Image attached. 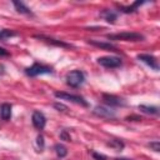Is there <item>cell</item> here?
I'll use <instances>...</instances> for the list:
<instances>
[{"label":"cell","instance_id":"cell-1","mask_svg":"<svg viewBox=\"0 0 160 160\" xmlns=\"http://www.w3.org/2000/svg\"><path fill=\"white\" fill-rule=\"evenodd\" d=\"M106 38L109 40H118V41H142L145 36L140 32H134V31H122L118 34H108Z\"/></svg>","mask_w":160,"mask_h":160},{"label":"cell","instance_id":"cell-2","mask_svg":"<svg viewBox=\"0 0 160 160\" xmlns=\"http://www.w3.org/2000/svg\"><path fill=\"white\" fill-rule=\"evenodd\" d=\"M85 75L80 70H72L66 75V84L71 88H79L84 84Z\"/></svg>","mask_w":160,"mask_h":160},{"label":"cell","instance_id":"cell-3","mask_svg":"<svg viewBox=\"0 0 160 160\" xmlns=\"http://www.w3.org/2000/svg\"><path fill=\"white\" fill-rule=\"evenodd\" d=\"M54 95H55L58 99H61V100H68V101H71V102L79 104V105L85 106V108H88V106H89L88 101H86V100H85L82 96H80V95H74V94L62 92V91H56Z\"/></svg>","mask_w":160,"mask_h":160},{"label":"cell","instance_id":"cell-4","mask_svg":"<svg viewBox=\"0 0 160 160\" xmlns=\"http://www.w3.org/2000/svg\"><path fill=\"white\" fill-rule=\"evenodd\" d=\"M25 72L28 76H38V75H42V74H51L52 69L50 66L46 65H41V64H32L30 68L25 69Z\"/></svg>","mask_w":160,"mask_h":160},{"label":"cell","instance_id":"cell-5","mask_svg":"<svg viewBox=\"0 0 160 160\" xmlns=\"http://www.w3.org/2000/svg\"><path fill=\"white\" fill-rule=\"evenodd\" d=\"M98 64L108 69H114L121 65V59L118 56H101L98 59Z\"/></svg>","mask_w":160,"mask_h":160},{"label":"cell","instance_id":"cell-6","mask_svg":"<svg viewBox=\"0 0 160 160\" xmlns=\"http://www.w3.org/2000/svg\"><path fill=\"white\" fill-rule=\"evenodd\" d=\"M102 100L106 105L109 106H125L126 102L124 99L116 96V95H110V94H102Z\"/></svg>","mask_w":160,"mask_h":160},{"label":"cell","instance_id":"cell-7","mask_svg":"<svg viewBox=\"0 0 160 160\" xmlns=\"http://www.w3.org/2000/svg\"><path fill=\"white\" fill-rule=\"evenodd\" d=\"M138 59L140 61H142L144 64H146L148 66H150L151 69L154 70H159V64H158V60L154 55H150V54H139L138 55Z\"/></svg>","mask_w":160,"mask_h":160},{"label":"cell","instance_id":"cell-8","mask_svg":"<svg viewBox=\"0 0 160 160\" xmlns=\"http://www.w3.org/2000/svg\"><path fill=\"white\" fill-rule=\"evenodd\" d=\"M92 112L96 115V116H100V118H105V119H112L115 118V111L109 109V108H105V106H96Z\"/></svg>","mask_w":160,"mask_h":160},{"label":"cell","instance_id":"cell-9","mask_svg":"<svg viewBox=\"0 0 160 160\" xmlns=\"http://www.w3.org/2000/svg\"><path fill=\"white\" fill-rule=\"evenodd\" d=\"M45 124H46V118L44 116V114L40 111H34L32 112V125L36 129L42 130L45 128Z\"/></svg>","mask_w":160,"mask_h":160},{"label":"cell","instance_id":"cell-10","mask_svg":"<svg viewBox=\"0 0 160 160\" xmlns=\"http://www.w3.org/2000/svg\"><path fill=\"white\" fill-rule=\"evenodd\" d=\"M88 42L92 46H96V48H100V49H104V50H110V51H118V48L115 45H112L111 42H104V41H99V40H94V39H90L88 40Z\"/></svg>","mask_w":160,"mask_h":160},{"label":"cell","instance_id":"cell-11","mask_svg":"<svg viewBox=\"0 0 160 160\" xmlns=\"http://www.w3.org/2000/svg\"><path fill=\"white\" fill-rule=\"evenodd\" d=\"M100 16L104 18L110 24H114L115 20L118 19V12L115 10H110V9H104L101 12H100Z\"/></svg>","mask_w":160,"mask_h":160},{"label":"cell","instance_id":"cell-12","mask_svg":"<svg viewBox=\"0 0 160 160\" xmlns=\"http://www.w3.org/2000/svg\"><path fill=\"white\" fill-rule=\"evenodd\" d=\"M35 38L38 39H41V40H45L48 41L49 44H52V45H56V46H62V48H71L70 44H66L61 40H56V39H52V38H48V36H42V35H35Z\"/></svg>","mask_w":160,"mask_h":160},{"label":"cell","instance_id":"cell-13","mask_svg":"<svg viewBox=\"0 0 160 160\" xmlns=\"http://www.w3.org/2000/svg\"><path fill=\"white\" fill-rule=\"evenodd\" d=\"M0 116L2 120H9L11 118V105L5 102L0 106Z\"/></svg>","mask_w":160,"mask_h":160},{"label":"cell","instance_id":"cell-14","mask_svg":"<svg viewBox=\"0 0 160 160\" xmlns=\"http://www.w3.org/2000/svg\"><path fill=\"white\" fill-rule=\"evenodd\" d=\"M12 5L15 6V9H16V11L18 12H20V14H25V15H32V12H31V10L24 4V2H21V1H12Z\"/></svg>","mask_w":160,"mask_h":160},{"label":"cell","instance_id":"cell-15","mask_svg":"<svg viewBox=\"0 0 160 160\" xmlns=\"http://www.w3.org/2000/svg\"><path fill=\"white\" fill-rule=\"evenodd\" d=\"M142 4H145L144 1H135L132 5H130V6H119V10L121 11V12H125V14H130V12H134V11H136V9L140 6V5H142Z\"/></svg>","mask_w":160,"mask_h":160},{"label":"cell","instance_id":"cell-16","mask_svg":"<svg viewBox=\"0 0 160 160\" xmlns=\"http://www.w3.org/2000/svg\"><path fill=\"white\" fill-rule=\"evenodd\" d=\"M139 110H141L145 114H151V115H158L159 114V108L158 106H149V105H139Z\"/></svg>","mask_w":160,"mask_h":160},{"label":"cell","instance_id":"cell-17","mask_svg":"<svg viewBox=\"0 0 160 160\" xmlns=\"http://www.w3.org/2000/svg\"><path fill=\"white\" fill-rule=\"evenodd\" d=\"M108 146L114 148L116 151H120V150L124 149V142H122L121 140H119V139H112V140H110V141L108 142Z\"/></svg>","mask_w":160,"mask_h":160},{"label":"cell","instance_id":"cell-18","mask_svg":"<svg viewBox=\"0 0 160 160\" xmlns=\"http://www.w3.org/2000/svg\"><path fill=\"white\" fill-rule=\"evenodd\" d=\"M54 149H55V152H56V155L59 158H65L68 155V149L64 145H61V144H56L54 146Z\"/></svg>","mask_w":160,"mask_h":160},{"label":"cell","instance_id":"cell-19","mask_svg":"<svg viewBox=\"0 0 160 160\" xmlns=\"http://www.w3.org/2000/svg\"><path fill=\"white\" fill-rule=\"evenodd\" d=\"M12 36H16V32H15V31L9 30V29L0 30V40H6V39L12 38Z\"/></svg>","mask_w":160,"mask_h":160},{"label":"cell","instance_id":"cell-20","mask_svg":"<svg viewBox=\"0 0 160 160\" xmlns=\"http://www.w3.org/2000/svg\"><path fill=\"white\" fill-rule=\"evenodd\" d=\"M36 144H38V148L40 149V151L44 149V136L42 135H38L36 138Z\"/></svg>","mask_w":160,"mask_h":160},{"label":"cell","instance_id":"cell-21","mask_svg":"<svg viewBox=\"0 0 160 160\" xmlns=\"http://www.w3.org/2000/svg\"><path fill=\"white\" fill-rule=\"evenodd\" d=\"M149 146L154 150V151H160V142L156 140V141H151L149 142Z\"/></svg>","mask_w":160,"mask_h":160},{"label":"cell","instance_id":"cell-22","mask_svg":"<svg viewBox=\"0 0 160 160\" xmlns=\"http://www.w3.org/2000/svg\"><path fill=\"white\" fill-rule=\"evenodd\" d=\"M60 139H61V140H65V141H70V140H71V138H70V135L68 134L66 130H62V131L60 132Z\"/></svg>","mask_w":160,"mask_h":160},{"label":"cell","instance_id":"cell-23","mask_svg":"<svg viewBox=\"0 0 160 160\" xmlns=\"http://www.w3.org/2000/svg\"><path fill=\"white\" fill-rule=\"evenodd\" d=\"M91 155L95 160H106V156L105 155H101V154H98L95 151H91Z\"/></svg>","mask_w":160,"mask_h":160},{"label":"cell","instance_id":"cell-24","mask_svg":"<svg viewBox=\"0 0 160 160\" xmlns=\"http://www.w3.org/2000/svg\"><path fill=\"white\" fill-rule=\"evenodd\" d=\"M54 108H55V109H58L59 111H66V110H68V108H66L65 105L59 104V102H55V104H54Z\"/></svg>","mask_w":160,"mask_h":160},{"label":"cell","instance_id":"cell-25","mask_svg":"<svg viewBox=\"0 0 160 160\" xmlns=\"http://www.w3.org/2000/svg\"><path fill=\"white\" fill-rule=\"evenodd\" d=\"M126 120H131V121H139V120H141V118L140 116H128L126 118Z\"/></svg>","mask_w":160,"mask_h":160},{"label":"cell","instance_id":"cell-26","mask_svg":"<svg viewBox=\"0 0 160 160\" xmlns=\"http://www.w3.org/2000/svg\"><path fill=\"white\" fill-rule=\"evenodd\" d=\"M0 56H9V52L4 48H0Z\"/></svg>","mask_w":160,"mask_h":160},{"label":"cell","instance_id":"cell-27","mask_svg":"<svg viewBox=\"0 0 160 160\" xmlns=\"http://www.w3.org/2000/svg\"><path fill=\"white\" fill-rule=\"evenodd\" d=\"M115 160H131V159H126V158H116Z\"/></svg>","mask_w":160,"mask_h":160}]
</instances>
